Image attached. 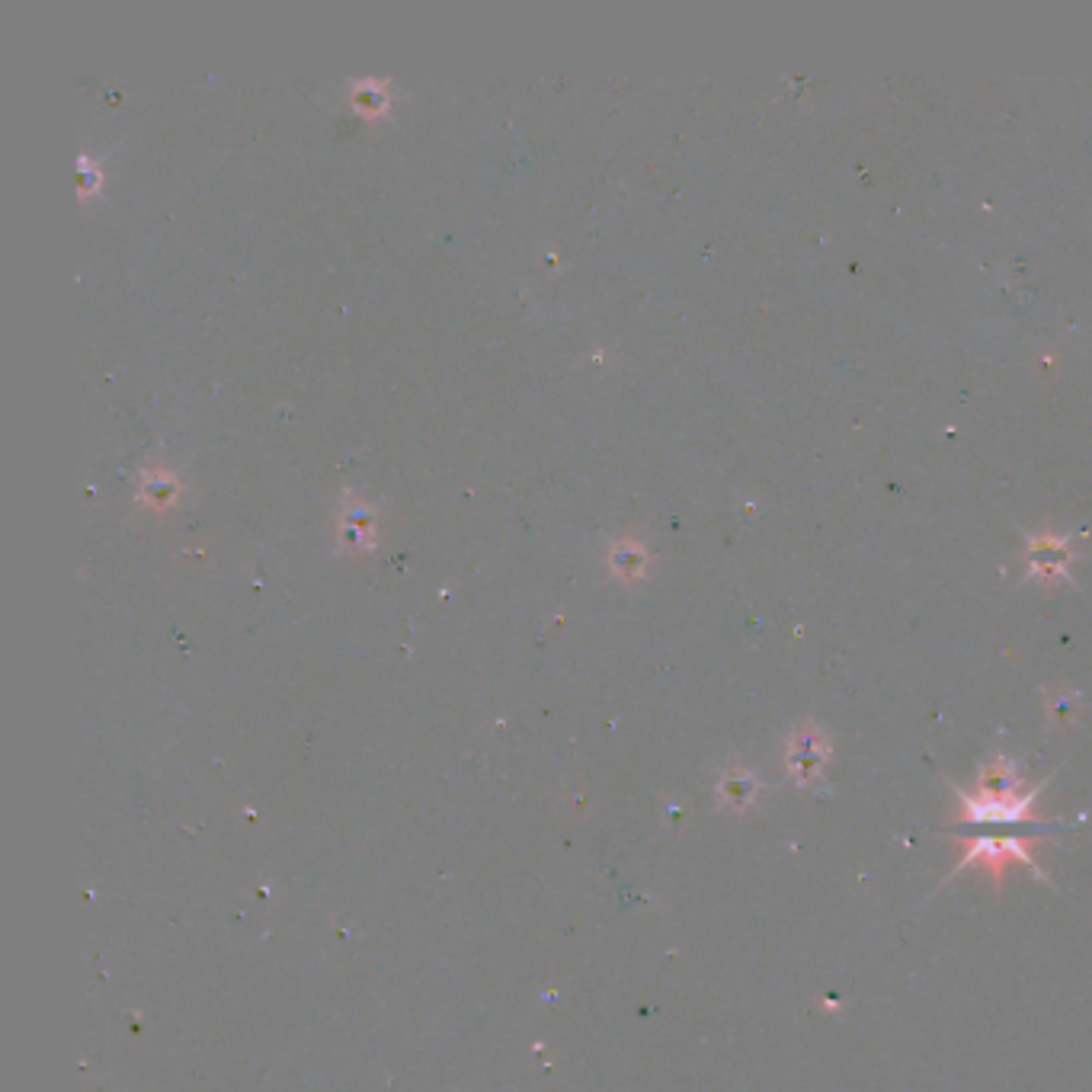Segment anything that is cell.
<instances>
[{"mask_svg": "<svg viewBox=\"0 0 1092 1092\" xmlns=\"http://www.w3.org/2000/svg\"><path fill=\"white\" fill-rule=\"evenodd\" d=\"M1031 843L1035 840H1022V836H1003V840H987V836H977L971 843V849L965 852V859L958 862L954 871L962 868H987L993 874V882H1003V868L1012 865V862H1022L1028 865L1035 874H1042V868H1038V859L1031 852Z\"/></svg>", "mask_w": 1092, "mask_h": 1092, "instance_id": "cell-1", "label": "cell"}, {"mask_svg": "<svg viewBox=\"0 0 1092 1092\" xmlns=\"http://www.w3.org/2000/svg\"><path fill=\"white\" fill-rule=\"evenodd\" d=\"M1077 561V545L1060 532H1038L1025 539V571L1031 580L1057 583L1070 577V564Z\"/></svg>", "mask_w": 1092, "mask_h": 1092, "instance_id": "cell-2", "label": "cell"}, {"mask_svg": "<svg viewBox=\"0 0 1092 1092\" xmlns=\"http://www.w3.org/2000/svg\"><path fill=\"white\" fill-rule=\"evenodd\" d=\"M1038 788H1031L1025 794H1009V797H983V794L958 791L962 820L965 823H1035L1031 805L1038 797Z\"/></svg>", "mask_w": 1092, "mask_h": 1092, "instance_id": "cell-3", "label": "cell"}, {"mask_svg": "<svg viewBox=\"0 0 1092 1092\" xmlns=\"http://www.w3.org/2000/svg\"><path fill=\"white\" fill-rule=\"evenodd\" d=\"M827 759H830V740L814 725H802L788 737V772L802 785H808L827 766Z\"/></svg>", "mask_w": 1092, "mask_h": 1092, "instance_id": "cell-4", "label": "cell"}, {"mask_svg": "<svg viewBox=\"0 0 1092 1092\" xmlns=\"http://www.w3.org/2000/svg\"><path fill=\"white\" fill-rule=\"evenodd\" d=\"M340 545L346 548H372L376 545V513L356 497H346L343 503V522H340Z\"/></svg>", "mask_w": 1092, "mask_h": 1092, "instance_id": "cell-5", "label": "cell"}, {"mask_svg": "<svg viewBox=\"0 0 1092 1092\" xmlns=\"http://www.w3.org/2000/svg\"><path fill=\"white\" fill-rule=\"evenodd\" d=\"M1019 769L1009 756H993L977 772V794L983 797H1009L1019 794Z\"/></svg>", "mask_w": 1092, "mask_h": 1092, "instance_id": "cell-6", "label": "cell"}, {"mask_svg": "<svg viewBox=\"0 0 1092 1092\" xmlns=\"http://www.w3.org/2000/svg\"><path fill=\"white\" fill-rule=\"evenodd\" d=\"M759 794V779L753 776V772L747 769H728L722 782H717V797H722V805L734 808V811H747Z\"/></svg>", "mask_w": 1092, "mask_h": 1092, "instance_id": "cell-7", "label": "cell"}, {"mask_svg": "<svg viewBox=\"0 0 1092 1092\" xmlns=\"http://www.w3.org/2000/svg\"><path fill=\"white\" fill-rule=\"evenodd\" d=\"M609 568L619 580H637L648 571V548L634 539H619L609 548Z\"/></svg>", "mask_w": 1092, "mask_h": 1092, "instance_id": "cell-8", "label": "cell"}, {"mask_svg": "<svg viewBox=\"0 0 1092 1092\" xmlns=\"http://www.w3.org/2000/svg\"><path fill=\"white\" fill-rule=\"evenodd\" d=\"M177 494H180V481H177L170 471H164V468H148V471L142 474L139 500L148 503V506H154V510H161V506L173 503Z\"/></svg>", "mask_w": 1092, "mask_h": 1092, "instance_id": "cell-9", "label": "cell"}, {"mask_svg": "<svg viewBox=\"0 0 1092 1092\" xmlns=\"http://www.w3.org/2000/svg\"><path fill=\"white\" fill-rule=\"evenodd\" d=\"M388 103H391L388 84H382V81H356V84H353V106H356L359 113L379 116V113L388 110Z\"/></svg>", "mask_w": 1092, "mask_h": 1092, "instance_id": "cell-10", "label": "cell"}, {"mask_svg": "<svg viewBox=\"0 0 1092 1092\" xmlns=\"http://www.w3.org/2000/svg\"><path fill=\"white\" fill-rule=\"evenodd\" d=\"M77 170H81V173H77V180H81V183H77V190H81V196H90L100 186V180H103V170H96L90 164V157H81V161H77Z\"/></svg>", "mask_w": 1092, "mask_h": 1092, "instance_id": "cell-11", "label": "cell"}, {"mask_svg": "<svg viewBox=\"0 0 1092 1092\" xmlns=\"http://www.w3.org/2000/svg\"><path fill=\"white\" fill-rule=\"evenodd\" d=\"M1077 696H1074V692H1063V696H1057V699H1051V714L1057 717V722H1067V717L1074 714V708H1077Z\"/></svg>", "mask_w": 1092, "mask_h": 1092, "instance_id": "cell-12", "label": "cell"}]
</instances>
